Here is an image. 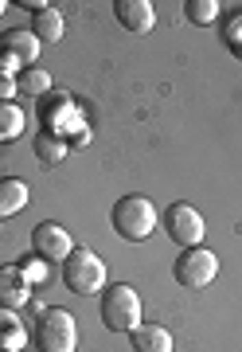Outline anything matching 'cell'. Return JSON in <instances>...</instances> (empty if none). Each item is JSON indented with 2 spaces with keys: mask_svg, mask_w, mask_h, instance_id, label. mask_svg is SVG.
Segmentation results:
<instances>
[{
  "mask_svg": "<svg viewBox=\"0 0 242 352\" xmlns=\"http://www.w3.org/2000/svg\"><path fill=\"white\" fill-rule=\"evenodd\" d=\"M32 36L39 39V43H59V39L66 36V20L59 8H43L39 16H32Z\"/></svg>",
  "mask_w": 242,
  "mask_h": 352,
  "instance_id": "obj_15",
  "label": "cell"
},
{
  "mask_svg": "<svg viewBox=\"0 0 242 352\" xmlns=\"http://www.w3.org/2000/svg\"><path fill=\"white\" fill-rule=\"evenodd\" d=\"M16 87H20V94H27V98H47V94H51V75H47L43 67H27L24 75L16 78Z\"/></svg>",
  "mask_w": 242,
  "mask_h": 352,
  "instance_id": "obj_18",
  "label": "cell"
},
{
  "mask_svg": "<svg viewBox=\"0 0 242 352\" xmlns=\"http://www.w3.org/2000/svg\"><path fill=\"white\" fill-rule=\"evenodd\" d=\"M4 12H8V0H0V16H4Z\"/></svg>",
  "mask_w": 242,
  "mask_h": 352,
  "instance_id": "obj_25",
  "label": "cell"
},
{
  "mask_svg": "<svg viewBox=\"0 0 242 352\" xmlns=\"http://www.w3.org/2000/svg\"><path fill=\"white\" fill-rule=\"evenodd\" d=\"M223 43H227V51L234 59H242V16H234V20L223 28Z\"/></svg>",
  "mask_w": 242,
  "mask_h": 352,
  "instance_id": "obj_21",
  "label": "cell"
},
{
  "mask_svg": "<svg viewBox=\"0 0 242 352\" xmlns=\"http://www.w3.org/2000/svg\"><path fill=\"white\" fill-rule=\"evenodd\" d=\"M39 126H43V133H51V138L66 141L71 149H82V145H90V118L86 110H82V102L71 98V94H47V98H39Z\"/></svg>",
  "mask_w": 242,
  "mask_h": 352,
  "instance_id": "obj_1",
  "label": "cell"
},
{
  "mask_svg": "<svg viewBox=\"0 0 242 352\" xmlns=\"http://www.w3.org/2000/svg\"><path fill=\"white\" fill-rule=\"evenodd\" d=\"M27 349V325L16 309L0 305V352H24Z\"/></svg>",
  "mask_w": 242,
  "mask_h": 352,
  "instance_id": "obj_13",
  "label": "cell"
},
{
  "mask_svg": "<svg viewBox=\"0 0 242 352\" xmlns=\"http://www.w3.org/2000/svg\"><path fill=\"white\" fill-rule=\"evenodd\" d=\"M24 71H27V67L20 63V59H12L8 51H0V75H4V78H20Z\"/></svg>",
  "mask_w": 242,
  "mask_h": 352,
  "instance_id": "obj_22",
  "label": "cell"
},
{
  "mask_svg": "<svg viewBox=\"0 0 242 352\" xmlns=\"http://www.w3.org/2000/svg\"><path fill=\"white\" fill-rule=\"evenodd\" d=\"M110 223L121 239L129 243H145L156 235V227H160V212H156V204L149 196H141V192H129L121 200L114 204V212H110Z\"/></svg>",
  "mask_w": 242,
  "mask_h": 352,
  "instance_id": "obj_2",
  "label": "cell"
},
{
  "mask_svg": "<svg viewBox=\"0 0 242 352\" xmlns=\"http://www.w3.org/2000/svg\"><path fill=\"white\" fill-rule=\"evenodd\" d=\"M172 278L184 289H207L219 278V254L207 251V247H188V251H180Z\"/></svg>",
  "mask_w": 242,
  "mask_h": 352,
  "instance_id": "obj_6",
  "label": "cell"
},
{
  "mask_svg": "<svg viewBox=\"0 0 242 352\" xmlns=\"http://www.w3.org/2000/svg\"><path fill=\"white\" fill-rule=\"evenodd\" d=\"M59 278H63V286L78 298H94V294H102L106 289V263L102 254H94L90 247H75L71 258L59 266Z\"/></svg>",
  "mask_w": 242,
  "mask_h": 352,
  "instance_id": "obj_4",
  "label": "cell"
},
{
  "mask_svg": "<svg viewBox=\"0 0 242 352\" xmlns=\"http://www.w3.org/2000/svg\"><path fill=\"white\" fill-rule=\"evenodd\" d=\"M165 231L172 235L180 251H188V247H204V235H207V223L199 208H191V204H172L165 212Z\"/></svg>",
  "mask_w": 242,
  "mask_h": 352,
  "instance_id": "obj_7",
  "label": "cell"
},
{
  "mask_svg": "<svg viewBox=\"0 0 242 352\" xmlns=\"http://www.w3.org/2000/svg\"><path fill=\"white\" fill-rule=\"evenodd\" d=\"M129 340H133V352H172V333L165 325H145L141 321L129 333Z\"/></svg>",
  "mask_w": 242,
  "mask_h": 352,
  "instance_id": "obj_14",
  "label": "cell"
},
{
  "mask_svg": "<svg viewBox=\"0 0 242 352\" xmlns=\"http://www.w3.org/2000/svg\"><path fill=\"white\" fill-rule=\"evenodd\" d=\"M219 8H223L219 0H188V4H184V16H188L195 28H211L219 20Z\"/></svg>",
  "mask_w": 242,
  "mask_h": 352,
  "instance_id": "obj_19",
  "label": "cell"
},
{
  "mask_svg": "<svg viewBox=\"0 0 242 352\" xmlns=\"http://www.w3.org/2000/svg\"><path fill=\"white\" fill-rule=\"evenodd\" d=\"M16 94H20V87H16V78H4V75H0V102H12Z\"/></svg>",
  "mask_w": 242,
  "mask_h": 352,
  "instance_id": "obj_23",
  "label": "cell"
},
{
  "mask_svg": "<svg viewBox=\"0 0 242 352\" xmlns=\"http://www.w3.org/2000/svg\"><path fill=\"white\" fill-rule=\"evenodd\" d=\"M71 251H75V239H71V231H66L63 223L43 219V223L32 231V254H36V258H43L47 266H51V263L63 266L66 258H71Z\"/></svg>",
  "mask_w": 242,
  "mask_h": 352,
  "instance_id": "obj_8",
  "label": "cell"
},
{
  "mask_svg": "<svg viewBox=\"0 0 242 352\" xmlns=\"http://www.w3.org/2000/svg\"><path fill=\"white\" fill-rule=\"evenodd\" d=\"M32 344L36 352H75L78 349V321L71 309L47 305L32 317Z\"/></svg>",
  "mask_w": 242,
  "mask_h": 352,
  "instance_id": "obj_3",
  "label": "cell"
},
{
  "mask_svg": "<svg viewBox=\"0 0 242 352\" xmlns=\"http://www.w3.org/2000/svg\"><path fill=\"white\" fill-rule=\"evenodd\" d=\"M32 153H36V161L43 164V168H59V164L66 161L71 145L59 141V138H51V133H36V138H32Z\"/></svg>",
  "mask_w": 242,
  "mask_h": 352,
  "instance_id": "obj_16",
  "label": "cell"
},
{
  "mask_svg": "<svg viewBox=\"0 0 242 352\" xmlns=\"http://www.w3.org/2000/svg\"><path fill=\"white\" fill-rule=\"evenodd\" d=\"M0 51H8V55H12V59H20L24 67H36L43 43L32 36V28H8V32L0 36Z\"/></svg>",
  "mask_w": 242,
  "mask_h": 352,
  "instance_id": "obj_11",
  "label": "cell"
},
{
  "mask_svg": "<svg viewBox=\"0 0 242 352\" xmlns=\"http://www.w3.org/2000/svg\"><path fill=\"white\" fill-rule=\"evenodd\" d=\"M102 325L110 333H133L141 325V294L129 282H117V286H106L102 289Z\"/></svg>",
  "mask_w": 242,
  "mask_h": 352,
  "instance_id": "obj_5",
  "label": "cell"
},
{
  "mask_svg": "<svg viewBox=\"0 0 242 352\" xmlns=\"http://www.w3.org/2000/svg\"><path fill=\"white\" fill-rule=\"evenodd\" d=\"M20 8H24V12H32V16H39L43 8H51V4H47V0H20Z\"/></svg>",
  "mask_w": 242,
  "mask_h": 352,
  "instance_id": "obj_24",
  "label": "cell"
},
{
  "mask_svg": "<svg viewBox=\"0 0 242 352\" xmlns=\"http://www.w3.org/2000/svg\"><path fill=\"white\" fill-rule=\"evenodd\" d=\"M16 266L27 274V282H32V286H43V282H47V263H43V258H36V254H24Z\"/></svg>",
  "mask_w": 242,
  "mask_h": 352,
  "instance_id": "obj_20",
  "label": "cell"
},
{
  "mask_svg": "<svg viewBox=\"0 0 242 352\" xmlns=\"http://www.w3.org/2000/svg\"><path fill=\"white\" fill-rule=\"evenodd\" d=\"M114 16L129 36H149L156 28V8L149 0H114Z\"/></svg>",
  "mask_w": 242,
  "mask_h": 352,
  "instance_id": "obj_9",
  "label": "cell"
},
{
  "mask_svg": "<svg viewBox=\"0 0 242 352\" xmlns=\"http://www.w3.org/2000/svg\"><path fill=\"white\" fill-rule=\"evenodd\" d=\"M24 126H27L24 110H20L16 102H0V141L24 138Z\"/></svg>",
  "mask_w": 242,
  "mask_h": 352,
  "instance_id": "obj_17",
  "label": "cell"
},
{
  "mask_svg": "<svg viewBox=\"0 0 242 352\" xmlns=\"http://www.w3.org/2000/svg\"><path fill=\"white\" fill-rule=\"evenodd\" d=\"M36 298V286L27 282V274L20 270V266H0V305L4 309H20V305H27Z\"/></svg>",
  "mask_w": 242,
  "mask_h": 352,
  "instance_id": "obj_10",
  "label": "cell"
},
{
  "mask_svg": "<svg viewBox=\"0 0 242 352\" xmlns=\"http://www.w3.org/2000/svg\"><path fill=\"white\" fill-rule=\"evenodd\" d=\"M32 204V188L20 176H0V219H12Z\"/></svg>",
  "mask_w": 242,
  "mask_h": 352,
  "instance_id": "obj_12",
  "label": "cell"
}]
</instances>
